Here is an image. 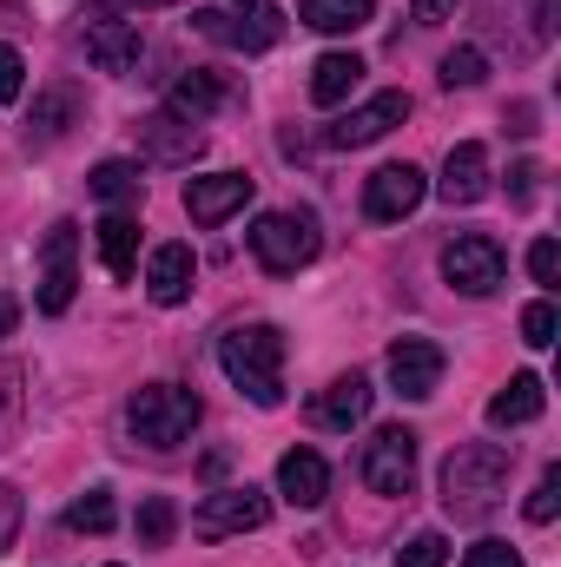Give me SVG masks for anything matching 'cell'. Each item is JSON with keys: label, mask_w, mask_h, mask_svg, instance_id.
<instances>
[{"label": "cell", "mask_w": 561, "mask_h": 567, "mask_svg": "<svg viewBox=\"0 0 561 567\" xmlns=\"http://www.w3.org/2000/svg\"><path fill=\"white\" fill-rule=\"evenodd\" d=\"M509 442H456L449 462H442V508L456 522H482L502 495H509Z\"/></svg>", "instance_id": "6da1fadb"}, {"label": "cell", "mask_w": 561, "mask_h": 567, "mask_svg": "<svg viewBox=\"0 0 561 567\" xmlns=\"http://www.w3.org/2000/svg\"><path fill=\"white\" fill-rule=\"evenodd\" d=\"M218 370L232 377L238 396H252L258 410L284 403V330L278 323H238L218 337Z\"/></svg>", "instance_id": "7a4b0ae2"}, {"label": "cell", "mask_w": 561, "mask_h": 567, "mask_svg": "<svg viewBox=\"0 0 561 567\" xmlns=\"http://www.w3.org/2000/svg\"><path fill=\"white\" fill-rule=\"evenodd\" d=\"M198 416H205V403L185 383H145V390H133V403H126V429H133V442H145V449H178L198 429Z\"/></svg>", "instance_id": "3957f363"}, {"label": "cell", "mask_w": 561, "mask_h": 567, "mask_svg": "<svg viewBox=\"0 0 561 567\" xmlns=\"http://www.w3.org/2000/svg\"><path fill=\"white\" fill-rule=\"evenodd\" d=\"M317 218L310 212H265L258 225H252V251H258V265L272 271V278H290V271H304L310 258H317Z\"/></svg>", "instance_id": "277c9868"}, {"label": "cell", "mask_w": 561, "mask_h": 567, "mask_svg": "<svg viewBox=\"0 0 561 567\" xmlns=\"http://www.w3.org/2000/svg\"><path fill=\"white\" fill-rule=\"evenodd\" d=\"M192 27H198V33H212V40H225V47H238V53H265V47H278V40H284L278 0H232V13L198 7V13H192Z\"/></svg>", "instance_id": "5b68a950"}, {"label": "cell", "mask_w": 561, "mask_h": 567, "mask_svg": "<svg viewBox=\"0 0 561 567\" xmlns=\"http://www.w3.org/2000/svg\"><path fill=\"white\" fill-rule=\"evenodd\" d=\"M272 522V495L265 488H212L198 508H192V535L198 542H225V535H252Z\"/></svg>", "instance_id": "8992f818"}, {"label": "cell", "mask_w": 561, "mask_h": 567, "mask_svg": "<svg viewBox=\"0 0 561 567\" xmlns=\"http://www.w3.org/2000/svg\"><path fill=\"white\" fill-rule=\"evenodd\" d=\"M357 475H364L370 495H410L417 488V429H404V423L377 429L364 442V468Z\"/></svg>", "instance_id": "52a82bcc"}, {"label": "cell", "mask_w": 561, "mask_h": 567, "mask_svg": "<svg viewBox=\"0 0 561 567\" xmlns=\"http://www.w3.org/2000/svg\"><path fill=\"white\" fill-rule=\"evenodd\" d=\"M442 278L456 284L462 297H489L509 278V258H502V245L489 231H462V238L442 245Z\"/></svg>", "instance_id": "ba28073f"}, {"label": "cell", "mask_w": 561, "mask_h": 567, "mask_svg": "<svg viewBox=\"0 0 561 567\" xmlns=\"http://www.w3.org/2000/svg\"><path fill=\"white\" fill-rule=\"evenodd\" d=\"M73 290H80V225L60 218L40 238V310L47 317H67L73 310Z\"/></svg>", "instance_id": "9c48e42d"}, {"label": "cell", "mask_w": 561, "mask_h": 567, "mask_svg": "<svg viewBox=\"0 0 561 567\" xmlns=\"http://www.w3.org/2000/svg\"><path fill=\"white\" fill-rule=\"evenodd\" d=\"M442 343H429V337H397L390 343V390L404 396V403H429L436 390H442Z\"/></svg>", "instance_id": "30bf717a"}, {"label": "cell", "mask_w": 561, "mask_h": 567, "mask_svg": "<svg viewBox=\"0 0 561 567\" xmlns=\"http://www.w3.org/2000/svg\"><path fill=\"white\" fill-rule=\"evenodd\" d=\"M422 198H429V178H422L410 158H404V165H377V172L364 178V212H370L377 225H397V218H410Z\"/></svg>", "instance_id": "8fae6325"}, {"label": "cell", "mask_w": 561, "mask_h": 567, "mask_svg": "<svg viewBox=\"0 0 561 567\" xmlns=\"http://www.w3.org/2000/svg\"><path fill=\"white\" fill-rule=\"evenodd\" d=\"M404 120H410V93H397V86H390V93L364 100L357 113H344V120L324 133V145H337V152H357V145H377L384 133H397Z\"/></svg>", "instance_id": "7c38bea8"}, {"label": "cell", "mask_w": 561, "mask_h": 567, "mask_svg": "<svg viewBox=\"0 0 561 567\" xmlns=\"http://www.w3.org/2000/svg\"><path fill=\"white\" fill-rule=\"evenodd\" d=\"M252 192H258V178H245V172H212V178H192L185 185V218L192 225H225L232 212H245L252 205Z\"/></svg>", "instance_id": "4fadbf2b"}, {"label": "cell", "mask_w": 561, "mask_h": 567, "mask_svg": "<svg viewBox=\"0 0 561 567\" xmlns=\"http://www.w3.org/2000/svg\"><path fill=\"white\" fill-rule=\"evenodd\" d=\"M436 192H442L449 205H482V198H489V145H476V140L449 145Z\"/></svg>", "instance_id": "5bb4252c"}, {"label": "cell", "mask_w": 561, "mask_h": 567, "mask_svg": "<svg viewBox=\"0 0 561 567\" xmlns=\"http://www.w3.org/2000/svg\"><path fill=\"white\" fill-rule=\"evenodd\" d=\"M140 152L152 165H192L205 152V133L178 113H152V120H140Z\"/></svg>", "instance_id": "9a60e30c"}, {"label": "cell", "mask_w": 561, "mask_h": 567, "mask_svg": "<svg viewBox=\"0 0 561 567\" xmlns=\"http://www.w3.org/2000/svg\"><path fill=\"white\" fill-rule=\"evenodd\" d=\"M278 495L290 508H317L330 495V468H324L317 449H284L278 455Z\"/></svg>", "instance_id": "2e32d148"}, {"label": "cell", "mask_w": 561, "mask_h": 567, "mask_svg": "<svg viewBox=\"0 0 561 567\" xmlns=\"http://www.w3.org/2000/svg\"><path fill=\"white\" fill-rule=\"evenodd\" d=\"M192 278H198L192 245H159V251H152V265H145V297L172 310V303H185V297H192Z\"/></svg>", "instance_id": "e0dca14e"}, {"label": "cell", "mask_w": 561, "mask_h": 567, "mask_svg": "<svg viewBox=\"0 0 561 567\" xmlns=\"http://www.w3.org/2000/svg\"><path fill=\"white\" fill-rule=\"evenodd\" d=\"M140 53H145V40H140L133 20H93V27H86V60H93L100 73H133Z\"/></svg>", "instance_id": "ac0fdd59"}, {"label": "cell", "mask_w": 561, "mask_h": 567, "mask_svg": "<svg viewBox=\"0 0 561 567\" xmlns=\"http://www.w3.org/2000/svg\"><path fill=\"white\" fill-rule=\"evenodd\" d=\"M370 403H377L370 377H357V370H350V377H337V383L310 403V416H317L324 429H357L364 416H370Z\"/></svg>", "instance_id": "d6986e66"}, {"label": "cell", "mask_w": 561, "mask_h": 567, "mask_svg": "<svg viewBox=\"0 0 561 567\" xmlns=\"http://www.w3.org/2000/svg\"><path fill=\"white\" fill-rule=\"evenodd\" d=\"M225 106V80L218 73H205V66H192V73H178L172 80V93H165V113H178V120H212Z\"/></svg>", "instance_id": "ffe728a7"}, {"label": "cell", "mask_w": 561, "mask_h": 567, "mask_svg": "<svg viewBox=\"0 0 561 567\" xmlns=\"http://www.w3.org/2000/svg\"><path fill=\"white\" fill-rule=\"evenodd\" d=\"M542 403H549V390H542V377H509L496 396H489V423L496 429H522V423H536L542 416Z\"/></svg>", "instance_id": "44dd1931"}, {"label": "cell", "mask_w": 561, "mask_h": 567, "mask_svg": "<svg viewBox=\"0 0 561 567\" xmlns=\"http://www.w3.org/2000/svg\"><path fill=\"white\" fill-rule=\"evenodd\" d=\"M100 258L113 278H133L140 271V218L133 212H106L100 218Z\"/></svg>", "instance_id": "7402d4cb"}, {"label": "cell", "mask_w": 561, "mask_h": 567, "mask_svg": "<svg viewBox=\"0 0 561 567\" xmlns=\"http://www.w3.org/2000/svg\"><path fill=\"white\" fill-rule=\"evenodd\" d=\"M80 120V93L73 86H47L40 100H33V120H27V145H53L67 126Z\"/></svg>", "instance_id": "603a6c76"}, {"label": "cell", "mask_w": 561, "mask_h": 567, "mask_svg": "<svg viewBox=\"0 0 561 567\" xmlns=\"http://www.w3.org/2000/svg\"><path fill=\"white\" fill-rule=\"evenodd\" d=\"M357 80H364V60H357V53H324V60L310 66V100H317V106H337V100L357 93Z\"/></svg>", "instance_id": "cb8c5ba5"}, {"label": "cell", "mask_w": 561, "mask_h": 567, "mask_svg": "<svg viewBox=\"0 0 561 567\" xmlns=\"http://www.w3.org/2000/svg\"><path fill=\"white\" fill-rule=\"evenodd\" d=\"M370 13H377V0H304L297 7V20L310 33H357V27H370Z\"/></svg>", "instance_id": "d4e9b609"}, {"label": "cell", "mask_w": 561, "mask_h": 567, "mask_svg": "<svg viewBox=\"0 0 561 567\" xmlns=\"http://www.w3.org/2000/svg\"><path fill=\"white\" fill-rule=\"evenodd\" d=\"M86 185H93L100 205H133V198H140V165H133V158H100Z\"/></svg>", "instance_id": "484cf974"}, {"label": "cell", "mask_w": 561, "mask_h": 567, "mask_svg": "<svg viewBox=\"0 0 561 567\" xmlns=\"http://www.w3.org/2000/svg\"><path fill=\"white\" fill-rule=\"evenodd\" d=\"M113 522H120V508H113V488H86V495L67 508V528H73V535H106Z\"/></svg>", "instance_id": "4316f807"}, {"label": "cell", "mask_w": 561, "mask_h": 567, "mask_svg": "<svg viewBox=\"0 0 561 567\" xmlns=\"http://www.w3.org/2000/svg\"><path fill=\"white\" fill-rule=\"evenodd\" d=\"M172 528H178V508H172V495H145L140 515H133V535H140V548H165V542H172Z\"/></svg>", "instance_id": "83f0119b"}, {"label": "cell", "mask_w": 561, "mask_h": 567, "mask_svg": "<svg viewBox=\"0 0 561 567\" xmlns=\"http://www.w3.org/2000/svg\"><path fill=\"white\" fill-rule=\"evenodd\" d=\"M489 80V60H482V47H449L442 53V86L456 93V86H482Z\"/></svg>", "instance_id": "f1b7e54d"}, {"label": "cell", "mask_w": 561, "mask_h": 567, "mask_svg": "<svg viewBox=\"0 0 561 567\" xmlns=\"http://www.w3.org/2000/svg\"><path fill=\"white\" fill-rule=\"evenodd\" d=\"M397 567H449V542H442L436 528H422V535H410V542L397 548Z\"/></svg>", "instance_id": "f546056e"}, {"label": "cell", "mask_w": 561, "mask_h": 567, "mask_svg": "<svg viewBox=\"0 0 561 567\" xmlns=\"http://www.w3.org/2000/svg\"><path fill=\"white\" fill-rule=\"evenodd\" d=\"M555 330H561L555 303H549V297H536V303L522 310V343H529V350H549V343H555Z\"/></svg>", "instance_id": "4dcf8cb0"}, {"label": "cell", "mask_w": 561, "mask_h": 567, "mask_svg": "<svg viewBox=\"0 0 561 567\" xmlns=\"http://www.w3.org/2000/svg\"><path fill=\"white\" fill-rule=\"evenodd\" d=\"M555 508H561V468L549 462V468H542V482H536V495H529V522H536V528H549V522H555Z\"/></svg>", "instance_id": "1f68e13d"}, {"label": "cell", "mask_w": 561, "mask_h": 567, "mask_svg": "<svg viewBox=\"0 0 561 567\" xmlns=\"http://www.w3.org/2000/svg\"><path fill=\"white\" fill-rule=\"evenodd\" d=\"M20 93H27V60H20V53L0 40V106H13Z\"/></svg>", "instance_id": "d6a6232c"}, {"label": "cell", "mask_w": 561, "mask_h": 567, "mask_svg": "<svg viewBox=\"0 0 561 567\" xmlns=\"http://www.w3.org/2000/svg\"><path fill=\"white\" fill-rule=\"evenodd\" d=\"M20 522H27V502H20V488H13V482H0V555L13 548Z\"/></svg>", "instance_id": "836d02e7"}, {"label": "cell", "mask_w": 561, "mask_h": 567, "mask_svg": "<svg viewBox=\"0 0 561 567\" xmlns=\"http://www.w3.org/2000/svg\"><path fill=\"white\" fill-rule=\"evenodd\" d=\"M529 278H536V284H555L561 278V245H555V238H536V245H529Z\"/></svg>", "instance_id": "e575fe53"}, {"label": "cell", "mask_w": 561, "mask_h": 567, "mask_svg": "<svg viewBox=\"0 0 561 567\" xmlns=\"http://www.w3.org/2000/svg\"><path fill=\"white\" fill-rule=\"evenodd\" d=\"M462 567H529V561H522L509 542H476V548L462 555Z\"/></svg>", "instance_id": "d590c367"}, {"label": "cell", "mask_w": 561, "mask_h": 567, "mask_svg": "<svg viewBox=\"0 0 561 567\" xmlns=\"http://www.w3.org/2000/svg\"><path fill=\"white\" fill-rule=\"evenodd\" d=\"M20 416V370L13 363H0V429Z\"/></svg>", "instance_id": "8d00e7d4"}, {"label": "cell", "mask_w": 561, "mask_h": 567, "mask_svg": "<svg viewBox=\"0 0 561 567\" xmlns=\"http://www.w3.org/2000/svg\"><path fill=\"white\" fill-rule=\"evenodd\" d=\"M410 13H417V27H442L456 13V0H410Z\"/></svg>", "instance_id": "74e56055"}, {"label": "cell", "mask_w": 561, "mask_h": 567, "mask_svg": "<svg viewBox=\"0 0 561 567\" xmlns=\"http://www.w3.org/2000/svg\"><path fill=\"white\" fill-rule=\"evenodd\" d=\"M509 178H516V185H509V192H516V205H529V198H536V178H542V172H536V165H516Z\"/></svg>", "instance_id": "f35d334b"}, {"label": "cell", "mask_w": 561, "mask_h": 567, "mask_svg": "<svg viewBox=\"0 0 561 567\" xmlns=\"http://www.w3.org/2000/svg\"><path fill=\"white\" fill-rule=\"evenodd\" d=\"M93 7H106V13H152V7H172V0H93Z\"/></svg>", "instance_id": "ab89813d"}, {"label": "cell", "mask_w": 561, "mask_h": 567, "mask_svg": "<svg viewBox=\"0 0 561 567\" xmlns=\"http://www.w3.org/2000/svg\"><path fill=\"white\" fill-rule=\"evenodd\" d=\"M13 323H20V303H13V297L0 290V337H13Z\"/></svg>", "instance_id": "60d3db41"}]
</instances>
